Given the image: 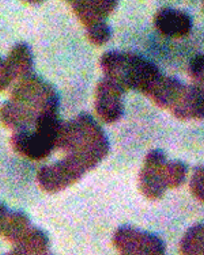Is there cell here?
Listing matches in <instances>:
<instances>
[{
	"mask_svg": "<svg viewBox=\"0 0 204 255\" xmlns=\"http://www.w3.org/2000/svg\"><path fill=\"white\" fill-rule=\"evenodd\" d=\"M57 149L75 157L89 171L109 153V140L104 129L87 113H80L71 121H64Z\"/></svg>",
	"mask_w": 204,
	"mask_h": 255,
	"instance_id": "6da1fadb",
	"label": "cell"
},
{
	"mask_svg": "<svg viewBox=\"0 0 204 255\" xmlns=\"http://www.w3.org/2000/svg\"><path fill=\"white\" fill-rule=\"evenodd\" d=\"M12 101L23 105L37 116L59 114V95L56 89L38 75L30 74L16 80L11 90Z\"/></svg>",
	"mask_w": 204,
	"mask_h": 255,
	"instance_id": "7a4b0ae2",
	"label": "cell"
},
{
	"mask_svg": "<svg viewBox=\"0 0 204 255\" xmlns=\"http://www.w3.org/2000/svg\"><path fill=\"white\" fill-rule=\"evenodd\" d=\"M113 245L121 255H165L166 247L160 236L130 226L120 227L113 235Z\"/></svg>",
	"mask_w": 204,
	"mask_h": 255,
	"instance_id": "3957f363",
	"label": "cell"
},
{
	"mask_svg": "<svg viewBox=\"0 0 204 255\" xmlns=\"http://www.w3.org/2000/svg\"><path fill=\"white\" fill-rule=\"evenodd\" d=\"M86 171L82 163L67 155L59 162L42 167L37 174V183L46 193H57L79 181Z\"/></svg>",
	"mask_w": 204,
	"mask_h": 255,
	"instance_id": "277c9868",
	"label": "cell"
},
{
	"mask_svg": "<svg viewBox=\"0 0 204 255\" xmlns=\"http://www.w3.org/2000/svg\"><path fill=\"white\" fill-rule=\"evenodd\" d=\"M139 59L140 56L131 52L109 50L102 54L100 59V67L104 71L105 78L115 82L124 91H127L130 90Z\"/></svg>",
	"mask_w": 204,
	"mask_h": 255,
	"instance_id": "5b68a950",
	"label": "cell"
},
{
	"mask_svg": "<svg viewBox=\"0 0 204 255\" xmlns=\"http://www.w3.org/2000/svg\"><path fill=\"white\" fill-rule=\"evenodd\" d=\"M166 163V156L161 149H153L147 153L143 162V167L139 174V190L142 194L157 201L165 194L164 183V167Z\"/></svg>",
	"mask_w": 204,
	"mask_h": 255,
	"instance_id": "8992f818",
	"label": "cell"
},
{
	"mask_svg": "<svg viewBox=\"0 0 204 255\" xmlns=\"http://www.w3.org/2000/svg\"><path fill=\"white\" fill-rule=\"evenodd\" d=\"M125 91L119 84L104 78L95 89V112L102 121L108 124L119 121L124 113L123 94Z\"/></svg>",
	"mask_w": 204,
	"mask_h": 255,
	"instance_id": "52a82bcc",
	"label": "cell"
},
{
	"mask_svg": "<svg viewBox=\"0 0 204 255\" xmlns=\"http://www.w3.org/2000/svg\"><path fill=\"white\" fill-rule=\"evenodd\" d=\"M11 144L20 156L27 157L30 160H42L55 149L53 142L34 129L15 132Z\"/></svg>",
	"mask_w": 204,
	"mask_h": 255,
	"instance_id": "ba28073f",
	"label": "cell"
},
{
	"mask_svg": "<svg viewBox=\"0 0 204 255\" xmlns=\"http://www.w3.org/2000/svg\"><path fill=\"white\" fill-rule=\"evenodd\" d=\"M155 29L170 38H183L192 29V18L185 11L164 7L154 15Z\"/></svg>",
	"mask_w": 204,
	"mask_h": 255,
	"instance_id": "9c48e42d",
	"label": "cell"
},
{
	"mask_svg": "<svg viewBox=\"0 0 204 255\" xmlns=\"http://www.w3.org/2000/svg\"><path fill=\"white\" fill-rule=\"evenodd\" d=\"M71 8L85 26L106 22L108 16L115 12L117 1L113 0H76L70 1Z\"/></svg>",
	"mask_w": 204,
	"mask_h": 255,
	"instance_id": "30bf717a",
	"label": "cell"
},
{
	"mask_svg": "<svg viewBox=\"0 0 204 255\" xmlns=\"http://www.w3.org/2000/svg\"><path fill=\"white\" fill-rule=\"evenodd\" d=\"M0 121L15 133L31 129L37 121V116L30 109L11 99L0 106Z\"/></svg>",
	"mask_w": 204,
	"mask_h": 255,
	"instance_id": "8fae6325",
	"label": "cell"
},
{
	"mask_svg": "<svg viewBox=\"0 0 204 255\" xmlns=\"http://www.w3.org/2000/svg\"><path fill=\"white\" fill-rule=\"evenodd\" d=\"M173 116L180 120H199L204 114V97L203 89L195 84L185 86V90L179 102L172 109Z\"/></svg>",
	"mask_w": 204,
	"mask_h": 255,
	"instance_id": "7c38bea8",
	"label": "cell"
},
{
	"mask_svg": "<svg viewBox=\"0 0 204 255\" xmlns=\"http://www.w3.org/2000/svg\"><path fill=\"white\" fill-rule=\"evenodd\" d=\"M185 84L179 79L172 76H162L155 84L154 89L151 90L149 97L153 99V102L162 109H172L179 102L181 95L184 93Z\"/></svg>",
	"mask_w": 204,
	"mask_h": 255,
	"instance_id": "4fadbf2b",
	"label": "cell"
},
{
	"mask_svg": "<svg viewBox=\"0 0 204 255\" xmlns=\"http://www.w3.org/2000/svg\"><path fill=\"white\" fill-rule=\"evenodd\" d=\"M4 64L14 83L16 80L33 74L31 71L34 65V57L29 45L23 42L15 45L4 60Z\"/></svg>",
	"mask_w": 204,
	"mask_h": 255,
	"instance_id": "5bb4252c",
	"label": "cell"
},
{
	"mask_svg": "<svg viewBox=\"0 0 204 255\" xmlns=\"http://www.w3.org/2000/svg\"><path fill=\"white\" fill-rule=\"evenodd\" d=\"M49 250V238L40 228H31L29 234L15 245L7 255H44Z\"/></svg>",
	"mask_w": 204,
	"mask_h": 255,
	"instance_id": "9a60e30c",
	"label": "cell"
},
{
	"mask_svg": "<svg viewBox=\"0 0 204 255\" xmlns=\"http://www.w3.org/2000/svg\"><path fill=\"white\" fill-rule=\"evenodd\" d=\"M31 228H33L31 221H30L29 216L26 213L20 211L11 212L5 219L1 234L5 236L7 241L11 242L12 245H16L18 242L22 241L29 234V231Z\"/></svg>",
	"mask_w": 204,
	"mask_h": 255,
	"instance_id": "2e32d148",
	"label": "cell"
},
{
	"mask_svg": "<svg viewBox=\"0 0 204 255\" xmlns=\"http://www.w3.org/2000/svg\"><path fill=\"white\" fill-rule=\"evenodd\" d=\"M181 255H204V226L202 223L191 227L180 242Z\"/></svg>",
	"mask_w": 204,
	"mask_h": 255,
	"instance_id": "e0dca14e",
	"label": "cell"
},
{
	"mask_svg": "<svg viewBox=\"0 0 204 255\" xmlns=\"http://www.w3.org/2000/svg\"><path fill=\"white\" fill-rule=\"evenodd\" d=\"M187 167L180 160H170L165 163L164 183L166 189H177L185 182Z\"/></svg>",
	"mask_w": 204,
	"mask_h": 255,
	"instance_id": "ac0fdd59",
	"label": "cell"
},
{
	"mask_svg": "<svg viewBox=\"0 0 204 255\" xmlns=\"http://www.w3.org/2000/svg\"><path fill=\"white\" fill-rule=\"evenodd\" d=\"M86 34L91 44L101 46L109 41L112 37V30L106 22H100V23L86 26Z\"/></svg>",
	"mask_w": 204,
	"mask_h": 255,
	"instance_id": "d6986e66",
	"label": "cell"
},
{
	"mask_svg": "<svg viewBox=\"0 0 204 255\" xmlns=\"http://www.w3.org/2000/svg\"><path fill=\"white\" fill-rule=\"evenodd\" d=\"M188 71H190L191 79L194 80L195 86H198V87H200V89H203V80H204L203 54H195L194 57L190 60V64H188Z\"/></svg>",
	"mask_w": 204,
	"mask_h": 255,
	"instance_id": "ffe728a7",
	"label": "cell"
},
{
	"mask_svg": "<svg viewBox=\"0 0 204 255\" xmlns=\"http://www.w3.org/2000/svg\"><path fill=\"white\" fill-rule=\"evenodd\" d=\"M190 187L195 198L199 202H203L204 200V170L203 167H198L192 174L190 181Z\"/></svg>",
	"mask_w": 204,
	"mask_h": 255,
	"instance_id": "44dd1931",
	"label": "cell"
},
{
	"mask_svg": "<svg viewBox=\"0 0 204 255\" xmlns=\"http://www.w3.org/2000/svg\"><path fill=\"white\" fill-rule=\"evenodd\" d=\"M8 209H7V206L3 205L1 202H0V234H1V230H3V226H4L5 219L8 216Z\"/></svg>",
	"mask_w": 204,
	"mask_h": 255,
	"instance_id": "7402d4cb",
	"label": "cell"
},
{
	"mask_svg": "<svg viewBox=\"0 0 204 255\" xmlns=\"http://www.w3.org/2000/svg\"><path fill=\"white\" fill-rule=\"evenodd\" d=\"M44 255H53V254H52V253H49V251H48V253H45Z\"/></svg>",
	"mask_w": 204,
	"mask_h": 255,
	"instance_id": "603a6c76",
	"label": "cell"
},
{
	"mask_svg": "<svg viewBox=\"0 0 204 255\" xmlns=\"http://www.w3.org/2000/svg\"><path fill=\"white\" fill-rule=\"evenodd\" d=\"M5 255H7V254H5Z\"/></svg>",
	"mask_w": 204,
	"mask_h": 255,
	"instance_id": "cb8c5ba5",
	"label": "cell"
}]
</instances>
